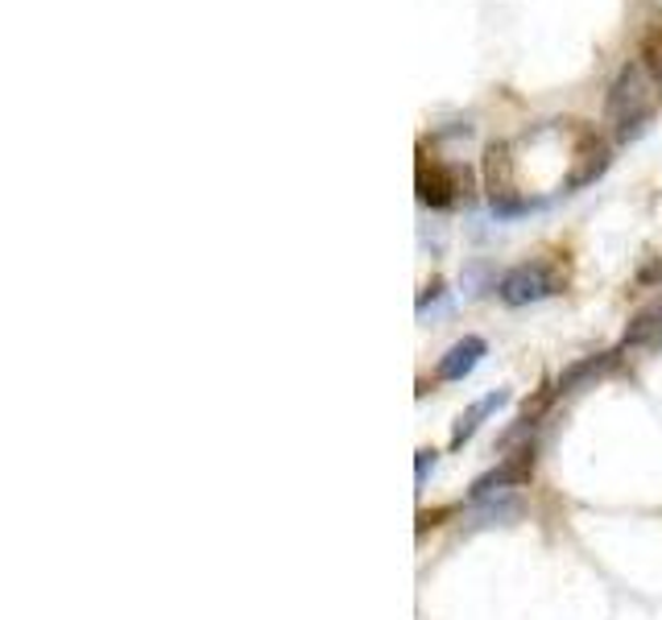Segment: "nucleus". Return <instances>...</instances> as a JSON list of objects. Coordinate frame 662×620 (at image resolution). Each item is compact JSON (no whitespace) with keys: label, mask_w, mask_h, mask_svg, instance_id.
I'll list each match as a JSON object with an SVG mask.
<instances>
[{"label":"nucleus","mask_w":662,"mask_h":620,"mask_svg":"<svg viewBox=\"0 0 662 620\" xmlns=\"http://www.w3.org/2000/svg\"><path fill=\"white\" fill-rule=\"evenodd\" d=\"M608 120L617 125V137L629 141L646 129V120L654 116V92L646 83V71L642 67H625L617 83L608 87V104H605Z\"/></svg>","instance_id":"nucleus-1"},{"label":"nucleus","mask_w":662,"mask_h":620,"mask_svg":"<svg viewBox=\"0 0 662 620\" xmlns=\"http://www.w3.org/2000/svg\"><path fill=\"white\" fill-rule=\"evenodd\" d=\"M559 290H564V278L543 261L518 265V269H510V273L501 278V285H497V294H501L506 306H530V302H543L550 299V294H559Z\"/></svg>","instance_id":"nucleus-2"},{"label":"nucleus","mask_w":662,"mask_h":620,"mask_svg":"<svg viewBox=\"0 0 662 620\" xmlns=\"http://www.w3.org/2000/svg\"><path fill=\"white\" fill-rule=\"evenodd\" d=\"M460 190H468V174H460L452 166H439V162H422L418 166V203L443 211V207L460 203Z\"/></svg>","instance_id":"nucleus-3"},{"label":"nucleus","mask_w":662,"mask_h":620,"mask_svg":"<svg viewBox=\"0 0 662 620\" xmlns=\"http://www.w3.org/2000/svg\"><path fill=\"white\" fill-rule=\"evenodd\" d=\"M530 476H534V447H522V452H513L501 468L476 476L473 501H485V496H492V492H501V489H513V484H526Z\"/></svg>","instance_id":"nucleus-4"},{"label":"nucleus","mask_w":662,"mask_h":620,"mask_svg":"<svg viewBox=\"0 0 662 620\" xmlns=\"http://www.w3.org/2000/svg\"><path fill=\"white\" fill-rule=\"evenodd\" d=\"M605 169H608V145L596 137V132H580V150L571 157V169H568V178H564V187L568 190L588 187V183H596Z\"/></svg>","instance_id":"nucleus-5"},{"label":"nucleus","mask_w":662,"mask_h":620,"mask_svg":"<svg viewBox=\"0 0 662 620\" xmlns=\"http://www.w3.org/2000/svg\"><path fill=\"white\" fill-rule=\"evenodd\" d=\"M489 348H485V339L480 336H464L460 343H452L448 348V356L439 360V381H464V376L473 373L476 364H480V356H485Z\"/></svg>","instance_id":"nucleus-6"},{"label":"nucleus","mask_w":662,"mask_h":620,"mask_svg":"<svg viewBox=\"0 0 662 620\" xmlns=\"http://www.w3.org/2000/svg\"><path fill=\"white\" fill-rule=\"evenodd\" d=\"M510 401V389H492V394H485L480 401H473L468 410L455 418V431H452V447H464L468 438H473L476 431H480V422L489 418L492 410H501Z\"/></svg>","instance_id":"nucleus-7"},{"label":"nucleus","mask_w":662,"mask_h":620,"mask_svg":"<svg viewBox=\"0 0 662 620\" xmlns=\"http://www.w3.org/2000/svg\"><path fill=\"white\" fill-rule=\"evenodd\" d=\"M662 327V306H650V311H642L638 319L629 323V331H625V343H646V339H654Z\"/></svg>","instance_id":"nucleus-8"},{"label":"nucleus","mask_w":662,"mask_h":620,"mask_svg":"<svg viewBox=\"0 0 662 620\" xmlns=\"http://www.w3.org/2000/svg\"><path fill=\"white\" fill-rule=\"evenodd\" d=\"M642 67L654 79H662V30H650L642 38Z\"/></svg>","instance_id":"nucleus-9"},{"label":"nucleus","mask_w":662,"mask_h":620,"mask_svg":"<svg viewBox=\"0 0 662 620\" xmlns=\"http://www.w3.org/2000/svg\"><path fill=\"white\" fill-rule=\"evenodd\" d=\"M443 517H448V508H431V513H427V508H422V513H418V529L439 526V522H443Z\"/></svg>","instance_id":"nucleus-10"},{"label":"nucleus","mask_w":662,"mask_h":620,"mask_svg":"<svg viewBox=\"0 0 662 620\" xmlns=\"http://www.w3.org/2000/svg\"><path fill=\"white\" fill-rule=\"evenodd\" d=\"M435 468V452H418V484L427 480V471Z\"/></svg>","instance_id":"nucleus-11"},{"label":"nucleus","mask_w":662,"mask_h":620,"mask_svg":"<svg viewBox=\"0 0 662 620\" xmlns=\"http://www.w3.org/2000/svg\"><path fill=\"white\" fill-rule=\"evenodd\" d=\"M654 343H662V327H659V336H654Z\"/></svg>","instance_id":"nucleus-12"}]
</instances>
